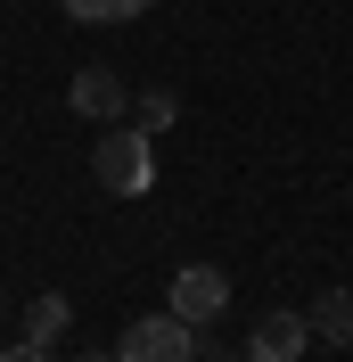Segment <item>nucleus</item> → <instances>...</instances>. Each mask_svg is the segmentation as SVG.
<instances>
[{"label": "nucleus", "instance_id": "1", "mask_svg": "<svg viewBox=\"0 0 353 362\" xmlns=\"http://www.w3.org/2000/svg\"><path fill=\"white\" fill-rule=\"evenodd\" d=\"M90 173H99V189H115V198H148L156 181V132H99V148H90Z\"/></svg>", "mask_w": 353, "mask_h": 362}, {"label": "nucleus", "instance_id": "9", "mask_svg": "<svg viewBox=\"0 0 353 362\" xmlns=\"http://www.w3.org/2000/svg\"><path fill=\"white\" fill-rule=\"evenodd\" d=\"M132 8H148V0H66V17H83V25H115Z\"/></svg>", "mask_w": 353, "mask_h": 362}, {"label": "nucleus", "instance_id": "2", "mask_svg": "<svg viewBox=\"0 0 353 362\" xmlns=\"http://www.w3.org/2000/svg\"><path fill=\"white\" fill-rule=\"evenodd\" d=\"M115 354H124V362H198L205 346H198V329H189L173 305H164V313H140L132 329L115 338Z\"/></svg>", "mask_w": 353, "mask_h": 362}, {"label": "nucleus", "instance_id": "3", "mask_svg": "<svg viewBox=\"0 0 353 362\" xmlns=\"http://www.w3.org/2000/svg\"><path fill=\"white\" fill-rule=\"evenodd\" d=\"M222 305H230V272H214V264H181L173 272V313L189 321V329H205Z\"/></svg>", "mask_w": 353, "mask_h": 362}, {"label": "nucleus", "instance_id": "7", "mask_svg": "<svg viewBox=\"0 0 353 362\" xmlns=\"http://www.w3.org/2000/svg\"><path fill=\"white\" fill-rule=\"evenodd\" d=\"M66 296H33V313H25V346H58L66 338Z\"/></svg>", "mask_w": 353, "mask_h": 362}, {"label": "nucleus", "instance_id": "5", "mask_svg": "<svg viewBox=\"0 0 353 362\" xmlns=\"http://www.w3.org/2000/svg\"><path fill=\"white\" fill-rule=\"evenodd\" d=\"M66 99H74V115H90V124H115V115H132V83H124V74H107V66H83Z\"/></svg>", "mask_w": 353, "mask_h": 362}, {"label": "nucleus", "instance_id": "8", "mask_svg": "<svg viewBox=\"0 0 353 362\" xmlns=\"http://www.w3.org/2000/svg\"><path fill=\"white\" fill-rule=\"evenodd\" d=\"M173 115H181L173 90H140V132H173Z\"/></svg>", "mask_w": 353, "mask_h": 362}, {"label": "nucleus", "instance_id": "11", "mask_svg": "<svg viewBox=\"0 0 353 362\" xmlns=\"http://www.w3.org/2000/svg\"><path fill=\"white\" fill-rule=\"evenodd\" d=\"M74 362H124V354H115V346H90V354H74Z\"/></svg>", "mask_w": 353, "mask_h": 362}, {"label": "nucleus", "instance_id": "4", "mask_svg": "<svg viewBox=\"0 0 353 362\" xmlns=\"http://www.w3.org/2000/svg\"><path fill=\"white\" fill-rule=\"evenodd\" d=\"M304 346H312V313H287V305L246 329V362H304Z\"/></svg>", "mask_w": 353, "mask_h": 362}, {"label": "nucleus", "instance_id": "10", "mask_svg": "<svg viewBox=\"0 0 353 362\" xmlns=\"http://www.w3.org/2000/svg\"><path fill=\"white\" fill-rule=\"evenodd\" d=\"M0 362H49V346H8Z\"/></svg>", "mask_w": 353, "mask_h": 362}, {"label": "nucleus", "instance_id": "6", "mask_svg": "<svg viewBox=\"0 0 353 362\" xmlns=\"http://www.w3.org/2000/svg\"><path fill=\"white\" fill-rule=\"evenodd\" d=\"M312 338L353 346V288H321V305H312Z\"/></svg>", "mask_w": 353, "mask_h": 362}]
</instances>
